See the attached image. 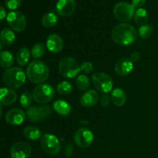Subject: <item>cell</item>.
I'll return each instance as SVG.
<instances>
[{"mask_svg":"<svg viewBox=\"0 0 158 158\" xmlns=\"http://www.w3.org/2000/svg\"><path fill=\"white\" fill-rule=\"evenodd\" d=\"M154 33V27L151 24H145L139 28V35L141 38L148 39Z\"/></svg>","mask_w":158,"mask_h":158,"instance_id":"4dcf8cb0","label":"cell"},{"mask_svg":"<svg viewBox=\"0 0 158 158\" xmlns=\"http://www.w3.org/2000/svg\"><path fill=\"white\" fill-rule=\"evenodd\" d=\"M59 71L66 78H73L80 72V66L75 59L64 57L60 62Z\"/></svg>","mask_w":158,"mask_h":158,"instance_id":"277c9868","label":"cell"},{"mask_svg":"<svg viewBox=\"0 0 158 158\" xmlns=\"http://www.w3.org/2000/svg\"><path fill=\"white\" fill-rule=\"evenodd\" d=\"M53 108L56 113L63 116H66L70 114L71 106L66 101L63 100H58L53 103Z\"/></svg>","mask_w":158,"mask_h":158,"instance_id":"ffe728a7","label":"cell"},{"mask_svg":"<svg viewBox=\"0 0 158 158\" xmlns=\"http://www.w3.org/2000/svg\"><path fill=\"white\" fill-rule=\"evenodd\" d=\"M32 152L30 144L26 142L15 143L11 148L10 156L12 158H28Z\"/></svg>","mask_w":158,"mask_h":158,"instance_id":"7c38bea8","label":"cell"},{"mask_svg":"<svg viewBox=\"0 0 158 158\" xmlns=\"http://www.w3.org/2000/svg\"><path fill=\"white\" fill-rule=\"evenodd\" d=\"M110 98L113 103L117 106H122L125 104L127 100L124 90L120 88H116L111 92Z\"/></svg>","mask_w":158,"mask_h":158,"instance_id":"d6986e66","label":"cell"},{"mask_svg":"<svg viewBox=\"0 0 158 158\" xmlns=\"http://www.w3.org/2000/svg\"><path fill=\"white\" fill-rule=\"evenodd\" d=\"M99 100L98 93L94 89H89V90L85 92L80 97V103L83 106L85 107H90L97 104Z\"/></svg>","mask_w":158,"mask_h":158,"instance_id":"ac0fdd59","label":"cell"},{"mask_svg":"<svg viewBox=\"0 0 158 158\" xmlns=\"http://www.w3.org/2000/svg\"><path fill=\"white\" fill-rule=\"evenodd\" d=\"M30 58V52L26 47H23L18 51L16 55V61L20 66H26Z\"/></svg>","mask_w":158,"mask_h":158,"instance_id":"603a6c76","label":"cell"},{"mask_svg":"<svg viewBox=\"0 0 158 158\" xmlns=\"http://www.w3.org/2000/svg\"><path fill=\"white\" fill-rule=\"evenodd\" d=\"M58 22V17L55 13L48 12L45 14L42 18V24L46 28H52L56 25Z\"/></svg>","mask_w":158,"mask_h":158,"instance_id":"d4e9b609","label":"cell"},{"mask_svg":"<svg viewBox=\"0 0 158 158\" xmlns=\"http://www.w3.org/2000/svg\"><path fill=\"white\" fill-rule=\"evenodd\" d=\"M1 117H2V109H1V106H0V120H1Z\"/></svg>","mask_w":158,"mask_h":158,"instance_id":"ab89813d","label":"cell"},{"mask_svg":"<svg viewBox=\"0 0 158 158\" xmlns=\"http://www.w3.org/2000/svg\"><path fill=\"white\" fill-rule=\"evenodd\" d=\"M2 42H1V40H0V50H1V49H2Z\"/></svg>","mask_w":158,"mask_h":158,"instance_id":"f35d334b","label":"cell"},{"mask_svg":"<svg viewBox=\"0 0 158 158\" xmlns=\"http://www.w3.org/2000/svg\"><path fill=\"white\" fill-rule=\"evenodd\" d=\"M94 69V66L90 62H84L80 66V71L85 74H89Z\"/></svg>","mask_w":158,"mask_h":158,"instance_id":"d6a6232c","label":"cell"},{"mask_svg":"<svg viewBox=\"0 0 158 158\" xmlns=\"http://www.w3.org/2000/svg\"><path fill=\"white\" fill-rule=\"evenodd\" d=\"M73 140L76 144L80 148H88L94 141V134L89 129L80 128L74 134Z\"/></svg>","mask_w":158,"mask_h":158,"instance_id":"8fae6325","label":"cell"},{"mask_svg":"<svg viewBox=\"0 0 158 158\" xmlns=\"http://www.w3.org/2000/svg\"><path fill=\"white\" fill-rule=\"evenodd\" d=\"M112 39L117 44L120 46H128L134 42L137 36L135 28L128 23H120L113 29Z\"/></svg>","mask_w":158,"mask_h":158,"instance_id":"6da1fadb","label":"cell"},{"mask_svg":"<svg viewBox=\"0 0 158 158\" xmlns=\"http://www.w3.org/2000/svg\"><path fill=\"white\" fill-rule=\"evenodd\" d=\"M6 16H7V15H6V9H5L2 6H0V20L6 18Z\"/></svg>","mask_w":158,"mask_h":158,"instance_id":"74e56055","label":"cell"},{"mask_svg":"<svg viewBox=\"0 0 158 158\" xmlns=\"http://www.w3.org/2000/svg\"><path fill=\"white\" fill-rule=\"evenodd\" d=\"M46 52V47L44 45L41 43H35L32 48L31 50V55L34 59H38L43 56Z\"/></svg>","mask_w":158,"mask_h":158,"instance_id":"4316f807","label":"cell"},{"mask_svg":"<svg viewBox=\"0 0 158 158\" xmlns=\"http://www.w3.org/2000/svg\"><path fill=\"white\" fill-rule=\"evenodd\" d=\"M26 73L19 67H10L3 73L2 79L6 85L11 89L20 88L26 82Z\"/></svg>","mask_w":158,"mask_h":158,"instance_id":"3957f363","label":"cell"},{"mask_svg":"<svg viewBox=\"0 0 158 158\" xmlns=\"http://www.w3.org/2000/svg\"><path fill=\"white\" fill-rule=\"evenodd\" d=\"M134 22L137 25L141 26L143 25L147 24V22L148 20V12L144 9H137L136 12L134 13Z\"/></svg>","mask_w":158,"mask_h":158,"instance_id":"484cf974","label":"cell"},{"mask_svg":"<svg viewBox=\"0 0 158 158\" xmlns=\"http://www.w3.org/2000/svg\"><path fill=\"white\" fill-rule=\"evenodd\" d=\"M26 120V114L19 108L10 110L6 115V120L11 125H20Z\"/></svg>","mask_w":158,"mask_h":158,"instance_id":"5bb4252c","label":"cell"},{"mask_svg":"<svg viewBox=\"0 0 158 158\" xmlns=\"http://www.w3.org/2000/svg\"><path fill=\"white\" fill-rule=\"evenodd\" d=\"M23 135L29 140H38L41 137V131L34 126H28L23 131Z\"/></svg>","mask_w":158,"mask_h":158,"instance_id":"7402d4cb","label":"cell"},{"mask_svg":"<svg viewBox=\"0 0 158 158\" xmlns=\"http://www.w3.org/2000/svg\"><path fill=\"white\" fill-rule=\"evenodd\" d=\"M75 0H59L56 6L57 13L63 17L72 15L75 11Z\"/></svg>","mask_w":158,"mask_h":158,"instance_id":"4fadbf2b","label":"cell"},{"mask_svg":"<svg viewBox=\"0 0 158 158\" xmlns=\"http://www.w3.org/2000/svg\"><path fill=\"white\" fill-rule=\"evenodd\" d=\"M140 59V53L138 52H134L131 53V56H130V60L133 62V63H136V62L139 61Z\"/></svg>","mask_w":158,"mask_h":158,"instance_id":"d590c367","label":"cell"},{"mask_svg":"<svg viewBox=\"0 0 158 158\" xmlns=\"http://www.w3.org/2000/svg\"><path fill=\"white\" fill-rule=\"evenodd\" d=\"M46 47L52 53H59L63 50V39L57 34H51L46 40Z\"/></svg>","mask_w":158,"mask_h":158,"instance_id":"9a60e30c","label":"cell"},{"mask_svg":"<svg viewBox=\"0 0 158 158\" xmlns=\"http://www.w3.org/2000/svg\"><path fill=\"white\" fill-rule=\"evenodd\" d=\"M14 63V57L11 52L2 51L0 52V66L3 68H10Z\"/></svg>","mask_w":158,"mask_h":158,"instance_id":"cb8c5ba5","label":"cell"},{"mask_svg":"<svg viewBox=\"0 0 158 158\" xmlns=\"http://www.w3.org/2000/svg\"><path fill=\"white\" fill-rule=\"evenodd\" d=\"M15 35L13 31L8 28H5L0 32V40L2 43L6 46H10L14 43Z\"/></svg>","mask_w":158,"mask_h":158,"instance_id":"44dd1931","label":"cell"},{"mask_svg":"<svg viewBox=\"0 0 158 158\" xmlns=\"http://www.w3.org/2000/svg\"><path fill=\"white\" fill-rule=\"evenodd\" d=\"M55 90L53 87L49 84L42 83L35 87L32 92L33 100L40 104L47 103L53 98Z\"/></svg>","mask_w":158,"mask_h":158,"instance_id":"5b68a950","label":"cell"},{"mask_svg":"<svg viewBox=\"0 0 158 158\" xmlns=\"http://www.w3.org/2000/svg\"><path fill=\"white\" fill-rule=\"evenodd\" d=\"M76 84H77L78 89L82 91H84L89 88V85H90V81L86 75L83 74L77 77V80H76Z\"/></svg>","mask_w":158,"mask_h":158,"instance_id":"f1b7e54d","label":"cell"},{"mask_svg":"<svg viewBox=\"0 0 158 158\" xmlns=\"http://www.w3.org/2000/svg\"><path fill=\"white\" fill-rule=\"evenodd\" d=\"M6 21L9 27L15 32H23L26 26V17L19 11H12L9 12L6 16Z\"/></svg>","mask_w":158,"mask_h":158,"instance_id":"9c48e42d","label":"cell"},{"mask_svg":"<svg viewBox=\"0 0 158 158\" xmlns=\"http://www.w3.org/2000/svg\"><path fill=\"white\" fill-rule=\"evenodd\" d=\"M32 100H33V97L32 94L29 91H26L23 93L20 97V104H21L22 107L25 108V109H29L30 107L31 104H32Z\"/></svg>","mask_w":158,"mask_h":158,"instance_id":"83f0119b","label":"cell"},{"mask_svg":"<svg viewBox=\"0 0 158 158\" xmlns=\"http://www.w3.org/2000/svg\"><path fill=\"white\" fill-rule=\"evenodd\" d=\"M17 100V94L12 89L1 88L0 89V104L9 106L15 103Z\"/></svg>","mask_w":158,"mask_h":158,"instance_id":"e0dca14e","label":"cell"},{"mask_svg":"<svg viewBox=\"0 0 158 158\" xmlns=\"http://www.w3.org/2000/svg\"><path fill=\"white\" fill-rule=\"evenodd\" d=\"M26 76L31 83H43L47 80L49 76V67L41 60H34L28 66Z\"/></svg>","mask_w":158,"mask_h":158,"instance_id":"7a4b0ae2","label":"cell"},{"mask_svg":"<svg viewBox=\"0 0 158 158\" xmlns=\"http://www.w3.org/2000/svg\"><path fill=\"white\" fill-rule=\"evenodd\" d=\"M135 8L132 4L127 2H119L115 5L114 8V15L119 21L127 22L130 21L135 13Z\"/></svg>","mask_w":158,"mask_h":158,"instance_id":"ba28073f","label":"cell"},{"mask_svg":"<svg viewBox=\"0 0 158 158\" xmlns=\"http://www.w3.org/2000/svg\"><path fill=\"white\" fill-rule=\"evenodd\" d=\"M93 83L96 89L100 93L107 94L113 89L114 82L112 78L103 72H96L93 74Z\"/></svg>","mask_w":158,"mask_h":158,"instance_id":"8992f818","label":"cell"},{"mask_svg":"<svg viewBox=\"0 0 158 158\" xmlns=\"http://www.w3.org/2000/svg\"><path fill=\"white\" fill-rule=\"evenodd\" d=\"M73 145L71 144V143H69V144L66 147V150H65V154H66V156H67V157H70L73 154Z\"/></svg>","mask_w":158,"mask_h":158,"instance_id":"8d00e7d4","label":"cell"},{"mask_svg":"<svg viewBox=\"0 0 158 158\" xmlns=\"http://www.w3.org/2000/svg\"><path fill=\"white\" fill-rule=\"evenodd\" d=\"M110 97L107 94H104L100 97V103L103 106H107L110 102Z\"/></svg>","mask_w":158,"mask_h":158,"instance_id":"836d02e7","label":"cell"},{"mask_svg":"<svg viewBox=\"0 0 158 158\" xmlns=\"http://www.w3.org/2000/svg\"><path fill=\"white\" fill-rule=\"evenodd\" d=\"M40 144L43 151L50 155H56L61 150L59 139L53 134H45L42 137Z\"/></svg>","mask_w":158,"mask_h":158,"instance_id":"52a82bcc","label":"cell"},{"mask_svg":"<svg viewBox=\"0 0 158 158\" xmlns=\"http://www.w3.org/2000/svg\"><path fill=\"white\" fill-rule=\"evenodd\" d=\"M51 109L47 106H31L28 109L27 117L32 122H40L47 118L51 114Z\"/></svg>","mask_w":158,"mask_h":158,"instance_id":"30bf717a","label":"cell"},{"mask_svg":"<svg viewBox=\"0 0 158 158\" xmlns=\"http://www.w3.org/2000/svg\"><path fill=\"white\" fill-rule=\"evenodd\" d=\"M146 2V0H132V5L134 8H140Z\"/></svg>","mask_w":158,"mask_h":158,"instance_id":"e575fe53","label":"cell"},{"mask_svg":"<svg viewBox=\"0 0 158 158\" xmlns=\"http://www.w3.org/2000/svg\"><path fill=\"white\" fill-rule=\"evenodd\" d=\"M22 0H6L5 1V4L7 9H10V10H15L17 8L19 7L21 5Z\"/></svg>","mask_w":158,"mask_h":158,"instance_id":"1f68e13d","label":"cell"},{"mask_svg":"<svg viewBox=\"0 0 158 158\" xmlns=\"http://www.w3.org/2000/svg\"><path fill=\"white\" fill-rule=\"evenodd\" d=\"M134 69V63L128 58H122L117 62L115 71L119 76L124 77L128 75Z\"/></svg>","mask_w":158,"mask_h":158,"instance_id":"2e32d148","label":"cell"},{"mask_svg":"<svg viewBox=\"0 0 158 158\" xmlns=\"http://www.w3.org/2000/svg\"><path fill=\"white\" fill-rule=\"evenodd\" d=\"M73 85L68 81H63L59 83L56 86L57 92L62 95H67L73 91Z\"/></svg>","mask_w":158,"mask_h":158,"instance_id":"f546056e","label":"cell"}]
</instances>
